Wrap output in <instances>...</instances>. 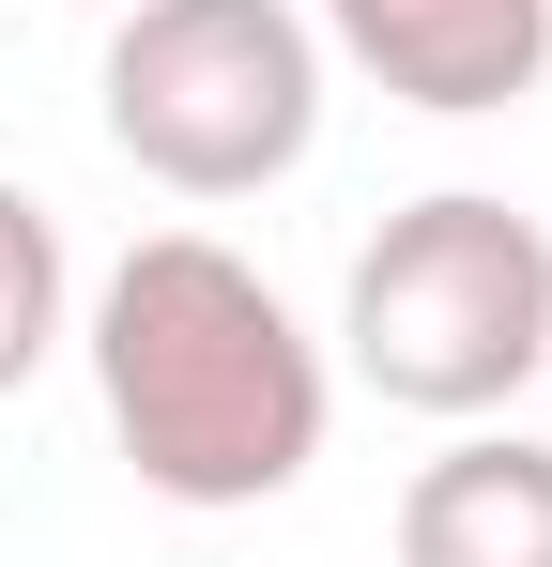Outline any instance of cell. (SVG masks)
I'll return each mask as SVG.
<instances>
[{
  "instance_id": "cell-1",
  "label": "cell",
  "mask_w": 552,
  "mask_h": 567,
  "mask_svg": "<svg viewBox=\"0 0 552 567\" xmlns=\"http://www.w3.org/2000/svg\"><path fill=\"white\" fill-rule=\"evenodd\" d=\"M92 399H108V445L154 506H276L323 461V414H338V369L323 338L292 322V291L215 246V230H139L78 307Z\"/></svg>"
},
{
  "instance_id": "cell-2",
  "label": "cell",
  "mask_w": 552,
  "mask_h": 567,
  "mask_svg": "<svg viewBox=\"0 0 552 567\" xmlns=\"http://www.w3.org/2000/svg\"><path fill=\"white\" fill-rule=\"evenodd\" d=\"M338 369L430 430H476L507 414L522 383L552 369V230L491 185H430L399 199L354 246V291H338Z\"/></svg>"
},
{
  "instance_id": "cell-3",
  "label": "cell",
  "mask_w": 552,
  "mask_h": 567,
  "mask_svg": "<svg viewBox=\"0 0 552 567\" xmlns=\"http://www.w3.org/2000/svg\"><path fill=\"white\" fill-rule=\"evenodd\" d=\"M108 154L170 199H262L323 138V31L307 0H108Z\"/></svg>"
},
{
  "instance_id": "cell-4",
  "label": "cell",
  "mask_w": 552,
  "mask_h": 567,
  "mask_svg": "<svg viewBox=\"0 0 552 567\" xmlns=\"http://www.w3.org/2000/svg\"><path fill=\"white\" fill-rule=\"evenodd\" d=\"M323 62H354L384 107L491 123L552 78V0H307Z\"/></svg>"
},
{
  "instance_id": "cell-5",
  "label": "cell",
  "mask_w": 552,
  "mask_h": 567,
  "mask_svg": "<svg viewBox=\"0 0 552 567\" xmlns=\"http://www.w3.org/2000/svg\"><path fill=\"white\" fill-rule=\"evenodd\" d=\"M399 567H552V445L476 414L399 475Z\"/></svg>"
},
{
  "instance_id": "cell-6",
  "label": "cell",
  "mask_w": 552,
  "mask_h": 567,
  "mask_svg": "<svg viewBox=\"0 0 552 567\" xmlns=\"http://www.w3.org/2000/svg\"><path fill=\"white\" fill-rule=\"evenodd\" d=\"M62 338H78V246H62V215H47V199L0 169V399L47 369Z\"/></svg>"
},
{
  "instance_id": "cell-7",
  "label": "cell",
  "mask_w": 552,
  "mask_h": 567,
  "mask_svg": "<svg viewBox=\"0 0 552 567\" xmlns=\"http://www.w3.org/2000/svg\"><path fill=\"white\" fill-rule=\"evenodd\" d=\"M538 383H552V369H538Z\"/></svg>"
}]
</instances>
